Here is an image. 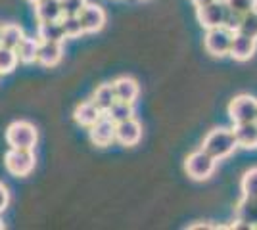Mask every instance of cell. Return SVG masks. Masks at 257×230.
Instances as JSON below:
<instances>
[{
	"instance_id": "cell-25",
	"label": "cell",
	"mask_w": 257,
	"mask_h": 230,
	"mask_svg": "<svg viewBox=\"0 0 257 230\" xmlns=\"http://www.w3.org/2000/svg\"><path fill=\"white\" fill-rule=\"evenodd\" d=\"M240 190H242V196L257 197V167L247 169L246 173L242 175V180H240Z\"/></svg>"
},
{
	"instance_id": "cell-10",
	"label": "cell",
	"mask_w": 257,
	"mask_h": 230,
	"mask_svg": "<svg viewBox=\"0 0 257 230\" xmlns=\"http://www.w3.org/2000/svg\"><path fill=\"white\" fill-rule=\"evenodd\" d=\"M79 20H81V25H83L85 33H100L104 29V25H106L107 16L100 4L86 2V6L79 14Z\"/></svg>"
},
{
	"instance_id": "cell-33",
	"label": "cell",
	"mask_w": 257,
	"mask_h": 230,
	"mask_svg": "<svg viewBox=\"0 0 257 230\" xmlns=\"http://www.w3.org/2000/svg\"><path fill=\"white\" fill-rule=\"evenodd\" d=\"M27 2H31V4H37V2H41V0H27Z\"/></svg>"
},
{
	"instance_id": "cell-3",
	"label": "cell",
	"mask_w": 257,
	"mask_h": 230,
	"mask_svg": "<svg viewBox=\"0 0 257 230\" xmlns=\"http://www.w3.org/2000/svg\"><path fill=\"white\" fill-rule=\"evenodd\" d=\"M39 140V132L35 125L29 121H14L6 129V142L10 148H25V150H35Z\"/></svg>"
},
{
	"instance_id": "cell-24",
	"label": "cell",
	"mask_w": 257,
	"mask_h": 230,
	"mask_svg": "<svg viewBox=\"0 0 257 230\" xmlns=\"http://www.w3.org/2000/svg\"><path fill=\"white\" fill-rule=\"evenodd\" d=\"M60 23H62V29H64V33H65V39H77V37L85 35L79 16H62Z\"/></svg>"
},
{
	"instance_id": "cell-17",
	"label": "cell",
	"mask_w": 257,
	"mask_h": 230,
	"mask_svg": "<svg viewBox=\"0 0 257 230\" xmlns=\"http://www.w3.org/2000/svg\"><path fill=\"white\" fill-rule=\"evenodd\" d=\"M35 6V18L39 23L44 22H60L62 20V6H60V0H41Z\"/></svg>"
},
{
	"instance_id": "cell-6",
	"label": "cell",
	"mask_w": 257,
	"mask_h": 230,
	"mask_svg": "<svg viewBox=\"0 0 257 230\" xmlns=\"http://www.w3.org/2000/svg\"><path fill=\"white\" fill-rule=\"evenodd\" d=\"M228 117L232 123H247L257 117V98L251 94H238L228 104Z\"/></svg>"
},
{
	"instance_id": "cell-23",
	"label": "cell",
	"mask_w": 257,
	"mask_h": 230,
	"mask_svg": "<svg viewBox=\"0 0 257 230\" xmlns=\"http://www.w3.org/2000/svg\"><path fill=\"white\" fill-rule=\"evenodd\" d=\"M18 56L14 48H6L0 44V75H8L18 67Z\"/></svg>"
},
{
	"instance_id": "cell-35",
	"label": "cell",
	"mask_w": 257,
	"mask_h": 230,
	"mask_svg": "<svg viewBox=\"0 0 257 230\" xmlns=\"http://www.w3.org/2000/svg\"><path fill=\"white\" fill-rule=\"evenodd\" d=\"M223 2H226V0H223Z\"/></svg>"
},
{
	"instance_id": "cell-7",
	"label": "cell",
	"mask_w": 257,
	"mask_h": 230,
	"mask_svg": "<svg viewBox=\"0 0 257 230\" xmlns=\"http://www.w3.org/2000/svg\"><path fill=\"white\" fill-rule=\"evenodd\" d=\"M225 14H226V2H223V0H213L209 4H204V6H198L196 8L198 23L204 29L221 27L223 22H225Z\"/></svg>"
},
{
	"instance_id": "cell-13",
	"label": "cell",
	"mask_w": 257,
	"mask_h": 230,
	"mask_svg": "<svg viewBox=\"0 0 257 230\" xmlns=\"http://www.w3.org/2000/svg\"><path fill=\"white\" fill-rule=\"evenodd\" d=\"M113 85V92H115V98L121 100V102H131L135 104L137 98L140 96V85L137 79L133 77H117L115 81H111Z\"/></svg>"
},
{
	"instance_id": "cell-15",
	"label": "cell",
	"mask_w": 257,
	"mask_h": 230,
	"mask_svg": "<svg viewBox=\"0 0 257 230\" xmlns=\"http://www.w3.org/2000/svg\"><path fill=\"white\" fill-rule=\"evenodd\" d=\"M232 132H234L238 148H244V150H255L257 148V121L236 123Z\"/></svg>"
},
{
	"instance_id": "cell-30",
	"label": "cell",
	"mask_w": 257,
	"mask_h": 230,
	"mask_svg": "<svg viewBox=\"0 0 257 230\" xmlns=\"http://www.w3.org/2000/svg\"><path fill=\"white\" fill-rule=\"evenodd\" d=\"M8 205H10V190L0 182V213L6 211Z\"/></svg>"
},
{
	"instance_id": "cell-18",
	"label": "cell",
	"mask_w": 257,
	"mask_h": 230,
	"mask_svg": "<svg viewBox=\"0 0 257 230\" xmlns=\"http://www.w3.org/2000/svg\"><path fill=\"white\" fill-rule=\"evenodd\" d=\"M39 44H41V41L35 39V37H23L22 43L16 46L18 62L25 64V66L35 64L37 62V52H39Z\"/></svg>"
},
{
	"instance_id": "cell-2",
	"label": "cell",
	"mask_w": 257,
	"mask_h": 230,
	"mask_svg": "<svg viewBox=\"0 0 257 230\" xmlns=\"http://www.w3.org/2000/svg\"><path fill=\"white\" fill-rule=\"evenodd\" d=\"M217 159H213L205 150H196V152L188 153L184 159V173L190 176L192 180H209L217 171Z\"/></svg>"
},
{
	"instance_id": "cell-11",
	"label": "cell",
	"mask_w": 257,
	"mask_h": 230,
	"mask_svg": "<svg viewBox=\"0 0 257 230\" xmlns=\"http://www.w3.org/2000/svg\"><path fill=\"white\" fill-rule=\"evenodd\" d=\"M257 52V39H251L247 35L236 31L232 35V43H230V50L228 56L236 60V62H249Z\"/></svg>"
},
{
	"instance_id": "cell-16",
	"label": "cell",
	"mask_w": 257,
	"mask_h": 230,
	"mask_svg": "<svg viewBox=\"0 0 257 230\" xmlns=\"http://www.w3.org/2000/svg\"><path fill=\"white\" fill-rule=\"evenodd\" d=\"M100 115H102V111H100V108H98L92 100L81 102V104L75 108V111H73V119H75V123L77 125H81V127H86V129L92 127V125L100 119Z\"/></svg>"
},
{
	"instance_id": "cell-20",
	"label": "cell",
	"mask_w": 257,
	"mask_h": 230,
	"mask_svg": "<svg viewBox=\"0 0 257 230\" xmlns=\"http://www.w3.org/2000/svg\"><path fill=\"white\" fill-rule=\"evenodd\" d=\"M92 102L96 104L100 111L102 113H106L109 110V106L115 102V92H113V85L111 83H104V85H100V87L94 90V94H92Z\"/></svg>"
},
{
	"instance_id": "cell-27",
	"label": "cell",
	"mask_w": 257,
	"mask_h": 230,
	"mask_svg": "<svg viewBox=\"0 0 257 230\" xmlns=\"http://www.w3.org/2000/svg\"><path fill=\"white\" fill-rule=\"evenodd\" d=\"M88 0H60L62 6V14L64 16H79L81 10L86 6Z\"/></svg>"
},
{
	"instance_id": "cell-4",
	"label": "cell",
	"mask_w": 257,
	"mask_h": 230,
	"mask_svg": "<svg viewBox=\"0 0 257 230\" xmlns=\"http://www.w3.org/2000/svg\"><path fill=\"white\" fill-rule=\"evenodd\" d=\"M35 152L25 148H10L4 155V165L14 176H27L35 169Z\"/></svg>"
},
{
	"instance_id": "cell-31",
	"label": "cell",
	"mask_w": 257,
	"mask_h": 230,
	"mask_svg": "<svg viewBox=\"0 0 257 230\" xmlns=\"http://www.w3.org/2000/svg\"><path fill=\"white\" fill-rule=\"evenodd\" d=\"M194 6L198 8V6H204V4H209V2H213V0H190Z\"/></svg>"
},
{
	"instance_id": "cell-28",
	"label": "cell",
	"mask_w": 257,
	"mask_h": 230,
	"mask_svg": "<svg viewBox=\"0 0 257 230\" xmlns=\"http://www.w3.org/2000/svg\"><path fill=\"white\" fill-rule=\"evenodd\" d=\"M240 22H242V14H238V12L230 10V8L226 6V14H225V22H223V27H226L228 31L236 33V31L240 29Z\"/></svg>"
},
{
	"instance_id": "cell-34",
	"label": "cell",
	"mask_w": 257,
	"mask_h": 230,
	"mask_svg": "<svg viewBox=\"0 0 257 230\" xmlns=\"http://www.w3.org/2000/svg\"><path fill=\"white\" fill-rule=\"evenodd\" d=\"M0 33H2V25H0Z\"/></svg>"
},
{
	"instance_id": "cell-36",
	"label": "cell",
	"mask_w": 257,
	"mask_h": 230,
	"mask_svg": "<svg viewBox=\"0 0 257 230\" xmlns=\"http://www.w3.org/2000/svg\"><path fill=\"white\" fill-rule=\"evenodd\" d=\"M255 121H257V117H255Z\"/></svg>"
},
{
	"instance_id": "cell-19",
	"label": "cell",
	"mask_w": 257,
	"mask_h": 230,
	"mask_svg": "<svg viewBox=\"0 0 257 230\" xmlns=\"http://www.w3.org/2000/svg\"><path fill=\"white\" fill-rule=\"evenodd\" d=\"M37 39H39V41H48V43H62L64 44L65 33H64V29H62V23L60 22L39 23Z\"/></svg>"
},
{
	"instance_id": "cell-29",
	"label": "cell",
	"mask_w": 257,
	"mask_h": 230,
	"mask_svg": "<svg viewBox=\"0 0 257 230\" xmlns=\"http://www.w3.org/2000/svg\"><path fill=\"white\" fill-rule=\"evenodd\" d=\"M226 6L244 16L246 12L257 8V0H226Z\"/></svg>"
},
{
	"instance_id": "cell-9",
	"label": "cell",
	"mask_w": 257,
	"mask_h": 230,
	"mask_svg": "<svg viewBox=\"0 0 257 230\" xmlns=\"http://www.w3.org/2000/svg\"><path fill=\"white\" fill-rule=\"evenodd\" d=\"M88 136L94 146L106 148L111 142H115V123L109 119L106 113H102L100 119L92 127H88Z\"/></svg>"
},
{
	"instance_id": "cell-14",
	"label": "cell",
	"mask_w": 257,
	"mask_h": 230,
	"mask_svg": "<svg viewBox=\"0 0 257 230\" xmlns=\"http://www.w3.org/2000/svg\"><path fill=\"white\" fill-rule=\"evenodd\" d=\"M64 58V46L62 43H48L41 41L39 52H37V64L43 67H56Z\"/></svg>"
},
{
	"instance_id": "cell-21",
	"label": "cell",
	"mask_w": 257,
	"mask_h": 230,
	"mask_svg": "<svg viewBox=\"0 0 257 230\" xmlns=\"http://www.w3.org/2000/svg\"><path fill=\"white\" fill-rule=\"evenodd\" d=\"M25 37L23 29L18 23H6L2 25V33H0V44L6 46V48H14L22 43V39Z\"/></svg>"
},
{
	"instance_id": "cell-8",
	"label": "cell",
	"mask_w": 257,
	"mask_h": 230,
	"mask_svg": "<svg viewBox=\"0 0 257 230\" xmlns=\"http://www.w3.org/2000/svg\"><path fill=\"white\" fill-rule=\"evenodd\" d=\"M257 228V197L242 196L234 207L232 228Z\"/></svg>"
},
{
	"instance_id": "cell-12",
	"label": "cell",
	"mask_w": 257,
	"mask_h": 230,
	"mask_svg": "<svg viewBox=\"0 0 257 230\" xmlns=\"http://www.w3.org/2000/svg\"><path fill=\"white\" fill-rule=\"evenodd\" d=\"M115 140L127 148L137 146L142 140V123H139L135 117L115 123Z\"/></svg>"
},
{
	"instance_id": "cell-1",
	"label": "cell",
	"mask_w": 257,
	"mask_h": 230,
	"mask_svg": "<svg viewBox=\"0 0 257 230\" xmlns=\"http://www.w3.org/2000/svg\"><path fill=\"white\" fill-rule=\"evenodd\" d=\"M238 144H236L234 132L232 129L226 127H215L205 134L204 142H202V150L209 153L213 159L223 161L226 157H230L236 152Z\"/></svg>"
},
{
	"instance_id": "cell-32",
	"label": "cell",
	"mask_w": 257,
	"mask_h": 230,
	"mask_svg": "<svg viewBox=\"0 0 257 230\" xmlns=\"http://www.w3.org/2000/svg\"><path fill=\"white\" fill-rule=\"evenodd\" d=\"M2 228H6V224H4L2 220H0V230H2Z\"/></svg>"
},
{
	"instance_id": "cell-22",
	"label": "cell",
	"mask_w": 257,
	"mask_h": 230,
	"mask_svg": "<svg viewBox=\"0 0 257 230\" xmlns=\"http://www.w3.org/2000/svg\"><path fill=\"white\" fill-rule=\"evenodd\" d=\"M106 115L113 121V123L131 119V117H135V106H133L131 102H121V100H115V102L109 106V110L106 111Z\"/></svg>"
},
{
	"instance_id": "cell-26",
	"label": "cell",
	"mask_w": 257,
	"mask_h": 230,
	"mask_svg": "<svg viewBox=\"0 0 257 230\" xmlns=\"http://www.w3.org/2000/svg\"><path fill=\"white\" fill-rule=\"evenodd\" d=\"M240 33L247 35L251 39H257V8L246 12L242 16V22H240Z\"/></svg>"
},
{
	"instance_id": "cell-5",
	"label": "cell",
	"mask_w": 257,
	"mask_h": 230,
	"mask_svg": "<svg viewBox=\"0 0 257 230\" xmlns=\"http://www.w3.org/2000/svg\"><path fill=\"white\" fill-rule=\"evenodd\" d=\"M232 31H228L226 27H213V29H205L204 35V48L205 52L213 58H225L228 56L230 43H232Z\"/></svg>"
}]
</instances>
